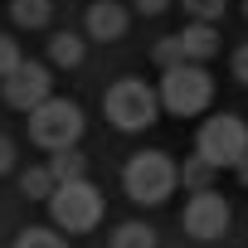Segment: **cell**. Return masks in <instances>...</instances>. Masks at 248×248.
<instances>
[{
    "label": "cell",
    "mask_w": 248,
    "mask_h": 248,
    "mask_svg": "<svg viewBox=\"0 0 248 248\" xmlns=\"http://www.w3.org/2000/svg\"><path fill=\"white\" fill-rule=\"evenodd\" d=\"M102 112L117 132H146L151 122L161 117V93L141 78H117L102 93Z\"/></svg>",
    "instance_id": "cell-1"
},
{
    "label": "cell",
    "mask_w": 248,
    "mask_h": 248,
    "mask_svg": "<svg viewBox=\"0 0 248 248\" xmlns=\"http://www.w3.org/2000/svg\"><path fill=\"white\" fill-rule=\"evenodd\" d=\"M156 93L170 117H200L214 102V78L204 73V63H175V68H161Z\"/></svg>",
    "instance_id": "cell-2"
},
{
    "label": "cell",
    "mask_w": 248,
    "mask_h": 248,
    "mask_svg": "<svg viewBox=\"0 0 248 248\" xmlns=\"http://www.w3.org/2000/svg\"><path fill=\"white\" fill-rule=\"evenodd\" d=\"M122 185L137 204H166L170 190L180 185V166L166 156V151H137L122 170Z\"/></svg>",
    "instance_id": "cell-3"
},
{
    "label": "cell",
    "mask_w": 248,
    "mask_h": 248,
    "mask_svg": "<svg viewBox=\"0 0 248 248\" xmlns=\"http://www.w3.org/2000/svg\"><path fill=\"white\" fill-rule=\"evenodd\" d=\"M30 137H34V146H44V151H68V146H78V137H83V107L68 102V97L39 102V107L30 112Z\"/></svg>",
    "instance_id": "cell-4"
},
{
    "label": "cell",
    "mask_w": 248,
    "mask_h": 248,
    "mask_svg": "<svg viewBox=\"0 0 248 248\" xmlns=\"http://www.w3.org/2000/svg\"><path fill=\"white\" fill-rule=\"evenodd\" d=\"M49 219L63 229V233H88L97 229L102 219V195L93 180H63L54 195H49Z\"/></svg>",
    "instance_id": "cell-5"
},
{
    "label": "cell",
    "mask_w": 248,
    "mask_h": 248,
    "mask_svg": "<svg viewBox=\"0 0 248 248\" xmlns=\"http://www.w3.org/2000/svg\"><path fill=\"white\" fill-rule=\"evenodd\" d=\"M195 151L209 161V166H238L243 156H248V122L243 117H233V112H219V117H209L204 127H200V137H195Z\"/></svg>",
    "instance_id": "cell-6"
},
{
    "label": "cell",
    "mask_w": 248,
    "mask_h": 248,
    "mask_svg": "<svg viewBox=\"0 0 248 248\" xmlns=\"http://www.w3.org/2000/svg\"><path fill=\"white\" fill-rule=\"evenodd\" d=\"M219 54V30L214 25H185V30H175V34H166V39H156V49H151V59L161 63V68H175V63H204V59H214Z\"/></svg>",
    "instance_id": "cell-7"
},
{
    "label": "cell",
    "mask_w": 248,
    "mask_h": 248,
    "mask_svg": "<svg viewBox=\"0 0 248 248\" xmlns=\"http://www.w3.org/2000/svg\"><path fill=\"white\" fill-rule=\"evenodd\" d=\"M229 224H233V209H229V200L219 190L190 195V204H185V233L190 238H224Z\"/></svg>",
    "instance_id": "cell-8"
},
{
    "label": "cell",
    "mask_w": 248,
    "mask_h": 248,
    "mask_svg": "<svg viewBox=\"0 0 248 248\" xmlns=\"http://www.w3.org/2000/svg\"><path fill=\"white\" fill-rule=\"evenodd\" d=\"M0 93H5V102H10L15 112H34L39 102L54 97V73H49L44 63H20L5 83H0Z\"/></svg>",
    "instance_id": "cell-9"
},
{
    "label": "cell",
    "mask_w": 248,
    "mask_h": 248,
    "mask_svg": "<svg viewBox=\"0 0 248 248\" xmlns=\"http://www.w3.org/2000/svg\"><path fill=\"white\" fill-rule=\"evenodd\" d=\"M122 34H127V10H122L117 0H93V10H88V39L112 44Z\"/></svg>",
    "instance_id": "cell-10"
},
{
    "label": "cell",
    "mask_w": 248,
    "mask_h": 248,
    "mask_svg": "<svg viewBox=\"0 0 248 248\" xmlns=\"http://www.w3.org/2000/svg\"><path fill=\"white\" fill-rule=\"evenodd\" d=\"M214 170H219V166H209V161L195 151V156H185V166H180V185H185L190 195H200V190H214Z\"/></svg>",
    "instance_id": "cell-11"
},
{
    "label": "cell",
    "mask_w": 248,
    "mask_h": 248,
    "mask_svg": "<svg viewBox=\"0 0 248 248\" xmlns=\"http://www.w3.org/2000/svg\"><path fill=\"white\" fill-rule=\"evenodd\" d=\"M10 15L20 30H44L54 15V0H10Z\"/></svg>",
    "instance_id": "cell-12"
},
{
    "label": "cell",
    "mask_w": 248,
    "mask_h": 248,
    "mask_svg": "<svg viewBox=\"0 0 248 248\" xmlns=\"http://www.w3.org/2000/svg\"><path fill=\"white\" fill-rule=\"evenodd\" d=\"M49 59H54L59 68H78V63H83V39L68 34V30H59V34L49 39Z\"/></svg>",
    "instance_id": "cell-13"
},
{
    "label": "cell",
    "mask_w": 248,
    "mask_h": 248,
    "mask_svg": "<svg viewBox=\"0 0 248 248\" xmlns=\"http://www.w3.org/2000/svg\"><path fill=\"white\" fill-rule=\"evenodd\" d=\"M20 190H25L30 200H44V204H49V195L59 190V175H54L49 166H30V170L20 175Z\"/></svg>",
    "instance_id": "cell-14"
},
{
    "label": "cell",
    "mask_w": 248,
    "mask_h": 248,
    "mask_svg": "<svg viewBox=\"0 0 248 248\" xmlns=\"http://www.w3.org/2000/svg\"><path fill=\"white\" fill-rule=\"evenodd\" d=\"M49 170L59 175V185H63V180H88V156H78L73 146H68V151H54V156H49Z\"/></svg>",
    "instance_id": "cell-15"
},
{
    "label": "cell",
    "mask_w": 248,
    "mask_h": 248,
    "mask_svg": "<svg viewBox=\"0 0 248 248\" xmlns=\"http://www.w3.org/2000/svg\"><path fill=\"white\" fill-rule=\"evenodd\" d=\"M112 248H156V233L146 224H122L112 233Z\"/></svg>",
    "instance_id": "cell-16"
},
{
    "label": "cell",
    "mask_w": 248,
    "mask_h": 248,
    "mask_svg": "<svg viewBox=\"0 0 248 248\" xmlns=\"http://www.w3.org/2000/svg\"><path fill=\"white\" fill-rule=\"evenodd\" d=\"M20 63H25V54H20V44H15L10 34H0V83H5V78H10V73H15Z\"/></svg>",
    "instance_id": "cell-17"
},
{
    "label": "cell",
    "mask_w": 248,
    "mask_h": 248,
    "mask_svg": "<svg viewBox=\"0 0 248 248\" xmlns=\"http://www.w3.org/2000/svg\"><path fill=\"white\" fill-rule=\"evenodd\" d=\"M15 248H63V238H59L54 229H25V233L15 238Z\"/></svg>",
    "instance_id": "cell-18"
},
{
    "label": "cell",
    "mask_w": 248,
    "mask_h": 248,
    "mask_svg": "<svg viewBox=\"0 0 248 248\" xmlns=\"http://www.w3.org/2000/svg\"><path fill=\"white\" fill-rule=\"evenodd\" d=\"M185 15H195L200 25H214L224 15V0H185Z\"/></svg>",
    "instance_id": "cell-19"
},
{
    "label": "cell",
    "mask_w": 248,
    "mask_h": 248,
    "mask_svg": "<svg viewBox=\"0 0 248 248\" xmlns=\"http://www.w3.org/2000/svg\"><path fill=\"white\" fill-rule=\"evenodd\" d=\"M233 78H238V83H248V44H238V49H233Z\"/></svg>",
    "instance_id": "cell-20"
},
{
    "label": "cell",
    "mask_w": 248,
    "mask_h": 248,
    "mask_svg": "<svg viewBox=\"0 0 248 248\" xmlns=\"http://www.w3.org/2000/svg\"><path fill=\"white\" fill-rule=\"evenodd\" d=\"M15 166V146H10V137H0V175H5Z\"/></svg>",
    "instance_id": "cell-21"
},
{
    "label": "cell",
    "mask_w": 248,
    "mask_h": 248,
    "mask_svg": "<svg viewBox=\"0 0 248 248\" xmlns=\"http://www.w3.org/2000/svg\"><path fill=\"white\" fill-rule=\"evenodd\" d=\"M166 5H170V0H137V10H141V15H161Z\"/></svg>",
    "instance_id": "cell-22"
},
{
    "label": "cell",
    "mask_w": 248,
    "mask_h": 248,
    "mask_svg": "<svg viewBox=\"0 0 248 248\" xmlns=\"http://www.w3.org/2000/svg\"><path fill=\"white\" fill-rule=\"evenodd\" d=\"M233 175H238V185H248V156H243V161L233 166Z\"/></svg>",
    "instance_id": "cell-23"
},
{
    "label": "cell",
    "mask_w": 248,
    "mask_h": 248,
    "mask_svg": "<svg viewBox=\"0 0 248 248\" xmlns=\"http://www.w3.org/2000/svg\"><path fill=\"white\" fill-rule=\"evenodd\" d=\"M243 15H248V0H243Z\"/></svg>",
    "instance_id": "cell-24"
}]
</instances>
